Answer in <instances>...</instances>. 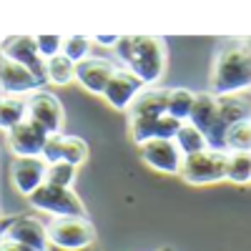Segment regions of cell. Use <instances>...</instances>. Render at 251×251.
<instances>
[{"instance_id":"obj_14","label":"cell","mask_w":251,"mask_h":251,"mask_svg":"<svg viewBox=\"0 0 251 251\" xmlns=\"http://www.w3.org/2000/svg\"><path fill=\"white\" fill-rule=\"evenodd\" d=\"M5 58L25 66L30 73H35L43 83H48V60L40 55L38 46H35V38L30 35H18V38H10L5 40V50H3Z\"/></svg>"},{"instance_id":"obj_8","label":"cell","mask_w":251,"mask_h":251,"mask_svg":"<svg viewBox=\"0 0 251 251\" xmlns=\"http://www.w3.org/2000/svg\"><path fill=\"white\" fill-rule=\"evenodd\" d=\"M3 239L25 244L35 251H48L50 249V239H48V226L43 221H38L33 216H8L3 221Z\"/></svg>"},{"instance_id":"obj_2","label":"cell","mask_w":251,"mask_h":251,"mask_svg":"<svg viewBox=\"0 0 251 251\" xmlns=\"http://www.w3.org/2000/svg\"><path fill=\"white\" fill-rule=\"evenodd\" d=\"M251 88V43L249 40H224L214 55L211 93L231 96Z\"/></svg>"},{"instance_id":"obj_13","label":"cell","mask_w":251,"mask_h":251,"mask_svg":"<svg viewBox=\"0 0 251 251\" xmlns=\"http://www.w3.org/2000/svg\"><path fill=\"white\" fill-rule=\"evenodd\" d=\"M48 138H50V133H46L33 121H23L20 126H15V128L8 131V146H10V151L15 156H23V158H38V156H43Z\"/></svg>"},{"instance_id":"obj_12","label":"cell","mask_w":251,"mask_h":251,"mask_svg":"<svg viewBox=\"0 0 251 251\" xmlns=\"http://www.w3.org/2000/svg\"><path fill=\"white\" fill-rule=\"evenodd\" d=\"M143 88H149L146 83L131 73L128 68H118L113 73V78L108 80L106 91H103V98L108 100V106H113L116 111H128L133 106V100L143 93Z\"/></svg>"},{"instance_id":"obj_15","label":"cell","mask_w":251,"mask_h":251,"mask_svg":"<svg viewBox=\"0 0 251 251\" xmlns=\"http://www.w3.org/2000/svg\"><path fill=\"white\" fill-rule=\"evenodd\" d=\"M43 158L50 163H60L66 161L71 166H78L88 158V146L86 141H80L75 136H63V133H53L46 143V151H43Z\"/></svg>"},{"instance_id":"obj_20","label":"cell","mask_w":251,"mask_h":251,"mask_svg":"<svg viewBox=\"0 0 251 251\" xmlns=\"http://www.w3.org/2000/svg\"><path fill=\"white\" fill-rule=\"evenodd\" d=\"M176 143H178V149H181V153L183 156H191V153H201V151H206L208 149V143H206V138H203V133L196 128L194 123H181V128H178V133H176V138H174Z\"/></svg>"},{"instance_id":"obj_16","label":"cell","mask_w":251,"mask_h":251,"mask_svg":"<svg viewBox=\"0 0 251 251\" xmlns=\"http://www.w3.org/2000/svg\"><path fill=\"white\" fill-rule=\"evenodd\" d=\"M0 80H3V96H20V93H35V91H43L46 83L40 80L35 73H30L25 66L10 60L3 55V68H0Z\"/></svg>"},{"instance_id":"obj_29","label":"cell","mask_w":251,"mask_h":251,"mask_svg":"<svg viewBox=\"0 0 251 251\" xmlns=\"http://www.w3.org/2000/svg\"><path fill=\"white\" fill-rule=\"evenodd\" d=\"M48 251H71V249H58V246H50ZM80 251H88V249H80Z\"/></svg>"},{"instance_id":"obj_25","label":"cell","mask_w":251,"mask_h":251,"mask_svg":"<svg viewBox=\"0 0 251 251\" xmlns=\"http://www.w3.org/2000/svg\"><path fill=\"white\" fill-rule=\"evenodd\" d=\"M88 50H91V40H88V38L73 35V38H66V40H63V55L71 58L75 66H78L80 60L88 58Z\"/></svg>"},{"instance_id":"obj_10","label":"cell","mask_w":251,"mask_h":251,"mask_svg":"<svg viewBox=\"0 0 251 251\" xmlns=\"http://www.w3.org/2000/svg\"><path fill=\"white\" fill-rule=\"evenodd\" d=\"M46 178H48V161L43 156H38V158L15 156L10 161V181H13L18 194L30 199L46 183Z\"/></svg>"},{"instance_id":"obj_1","label":"cell","mask_w":251,"mask_h":251,"mask_svg":"<svg viewBox=\"0 0 251 251\" xmlns=\"http://www.w3.org/2000/svg\"><path fill=\"white\" fill-rule=\"evenodd\" d=\"M166 98L169 88H143V93L133 100V106L126 111L128 113V128L131 138L141 146L151 138H176L181 121L171 118L166 111Z\"/></svg>"},{"instance_id":"obj_6","label":"cell","mask_w":251,"mask_h":251,"mask_svg":"<svg viewBox=\"0 0 251 251\" xmlns=\"http://www.w3.org/2000/svg\"><path fill=\"white\" fill-rule=\"evenodd\" d=\"M226 161H228V153L211 151V149H206L201 153H191L183 158L181 178L191 186L219 183L226 178Z\"/></svg>"},{"instance_id":"obj_31","label":"cell","mask_w":251,"mask_h":251,"mask_svg":"<svg viewBox=\"0 0 251 251\" xmlns=\"http://www.w3.org/2000/svg\"><path fill=\"white\" fill-rule=\"evenodd\" d=\"M249 43H251V40H249Z\"/></svg>"},{"instance_id":"obj_17","label":"cell","mask_w":251,"mask_h":251,"mask_svg":"<svg viewBox=\"0 0 251 251\" xmlns=\"http://www.w3.org/2000/svg\"><path fill=\"white\" fill-rule=\"evenodd\" d=\"M116 71H118L116 63H111L106 58H86L75 66V80L88 93H96V96L100 93L103 96V91H106L108 80L113 78Z\"/></svg>"},{"instance_id":"obj_3","label":"cell","mask_w":251,"mask_h":251,"mask_svg":"<svg viewBox=\"0 0 251 251\" xmlns=\"http://www.w3.org/2000/svg\"><path fill=\"white\" fill-rule=\"evenodd\" d=\"M118 58L136 73L146 86H156V80L166 71V46L153 35H128L121 38L116 46Z\"/></svg>"},{"instance_id":"obj_23","label":"cell","mask_w":251,"mask_h":251,"mask_svg":"<svg viewBox=\"0 0 251 251\" xmlns=\"http://www.w3.org/2000/svg\"><path fill=\"white\" fill-rule=\"evenodd\" d=\"M226 151H246L251 153V118L249 121H239L231 128L226 131Z\"/></svg>"},{"instance_id":"obj_24","label":"cell","mask_w":251,"mask_h":251,"mask_svg":"<svg viewBox=\"0 0 251 251\" xmlns=\"http://www.w3.org/2000/svg\"><path fill=\"white\" fill-rule=\"evenodd\" d=\"M75 181V166L60 161V163H50L48 166V178L46 183H53V186H60V188H71Z\"/></svg>"},{"instance_id":"obj_21","label":"cell","mask_w":251,"mask_h":251,"mask_svg":"<svg viewBox=\"0 0 251 251\" xmlns=\"http://www.w3.org/2000/svg\"><path fill=\"white\" fill-rule=\"evenodd\" d=\"M226 178L231 183H251V153H246V151L228 153Z\"/></svg>"},{"instance_id":"obj_5","label":"cell","mask_w":251,"mask_h":251,"mask_svg":"<svg viewBox=\"0 0 251 251\" xmlns=\"http://www.w3.org/2000/svg\"><path fill=\"white\" fill-rule=\"evenodd\" d=\"M33 208L58 219H66V216H78V219H86V206L83 201L75 196L73 188H60L53 183H43L38 191L28 199Z\"/></svg>"},{"instance_id":"obj_18","label":"cell","mask_w":251,"mask_h":251,"mask_svg":"<svg viewBox=\"0 0 251 251\" xmlns=\"http://www.w3.org/2000/svg\"><path fill=\"white\" fill-rule=\"evenodd\" d=\"M194 103H196V93H191L188 88H169V98H166V111L171 118L186 123L194 113Z\"/></svg>"},{"instance_id":"obj_27","label":"cell","mask_w":251,"mask_h":251,"mask_svg":"<svg viewBox=\"0 0 251 251\" xmlns=\"http://www.w3.org/2000/svg\"><path fill=\"white\" fill-rule=\"evenodd\" d=\"M0 251H35L25 244H18V241H10V239H3V246H0Z\"/></svg>"},{"instance_id":"obj_7","label":"cell","mask_w":251,"mask_h":251,"mask_svg":"<svg viewBox=\"0 0 251 251\" xmlns=\"http://www.w3.org/2000/svg\"><path fill=\"white\" fill-rule=\"evenodd\" d=\"M48 239L50 246L58 249H71V251L91 249V244L96 241V226L88 219H78V216L55 219L48 224Z\"/></svg>"},{"instance_id":"obj_9","label":"cell","mask_w":251,"mask_h":251,"mask_svg":"<svg viewBox=\"0 0 251 251\" xmlns=\"http://www.w3.org/2000/svg\"><path fill=\"white\" fill-rule=\"evenodd\" d=\"M141 158L161 174H181L183 169V153L174 138H151L138 146Z\"/></svg>"},{"instance_id":"obj_28","label":"cell","mask_w":251,"mask_h":251,"mask_svg":"<svg viewBox=\"0 0 251 251\" xmlns=\"http://www.w3.org/2000/svg\"><path fill=\"white\" fill-rule=\"evenodd\" d=\"M118 35H96V43L103 46V48H116L118 46Z\"/></svg>"},{"instance_id":"obj_26","label":"cell","mask_w":251,"mask_h":251,"mask_svg":"<svg viewBox=\"0 0 251 251\" xmlns=\"http://www.w3.org/2000/svg\"><path fill=\"white\" fill-rule=\"evenodd\" d=\"M35 46L40 50V55H43L46 60L55 58L63 53V38L60 35H38L35 38Z\"/></svg>"},{"instance_id":"obj_11","label":"cell","mask_w":251,"mask_h":251,"mask_svg":"<svg viewBox=\"0 0 251 251\" xmlns=\"http://www.w3.org/2000/svg\"><path fill=\"white\" fill-rule=\"evenodd\" d=\"M28 121L40 126L46 133H60L63 128V106L48 91H35L28 96Z\"/></svg>"},{"instance_id":"obj_4","label":"cell","mask_w":251,"mask_h":251,"mask_svg":"<svg viewBox=\"0 0 251 251\" xmlns=\"http://www.w3.org/2000/svg\"><path fill=\"white\" fill-rule=\"evenodd\" d=\"M188 123H194L196 128L203 133L206 143L211 151H226V131L231 126L226 123L221 106H219V96L214 93H196V103H194V113L188 118Z\"/></svg>"},{"instance_id":"obj_22","label":"cell","mask_w":251,"mask_h":251,"mask_svg":"<svg viewBox=\"0 0 251 251\" xmlns=\"http://www.w3.org/2000/svg\"><path fill=\"white\" fill-rule=\"evenodd\" d=\"M75 78V63L66 55H55L48 60V83L53 86H68V83Z\"/></svg>"},{"instance_id":"obj_19","label":"cell","mask_w":251,"mask_h":251,"mask_svg":"<svg viewBox=\"0 0 251 251\" xmlns=\"http://www.w3.org/2000/svg\"><path fill=\"white\" fill-rule=\"evenodd\" d=\"M28 121V98L20 96H3V106H0V123H3L5 133L15 126Z\"/></svg>"},{"instance_id":"obj_30","label":"cell","mask_w":251,"mask_h":251,"mask_svg":"<svg viewBox=\"0 0 251 251\" xmlns=\"http://www.w3.org/2000/svg\"><path fill=\"white\" fill-rule=\"evenodd\" d=\"M161 251H174V249H171V246H166V249H161Z\"/></svg>"}]
</instances>
